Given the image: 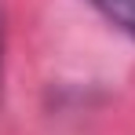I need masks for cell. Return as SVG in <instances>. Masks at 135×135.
<instances>
[{"label":"cell","mask_w":135,"mask_h":135,"mask_svg":"<svg viewBox=\"0 0 135 135\" xmlns=\"http://www.w3.org/2000/svg\"><path fill=\"white\" fill-rule=\"evenodd\" d=\"M113 26H120L128 37H135V0H91Z\"/></svg>","instance_id":"1"}]
</instances>
